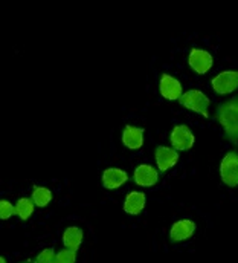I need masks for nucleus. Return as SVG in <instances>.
Here are the masks:
<instances>
[{
  "label": "nucleus",
  "instance_id": "nucleus-17",
  "mask_svg": "<svg viewBox=\"0 0 238 263\" xmlns=\"http://www.w3.org/2000/svg\"><path fill=\"white\" fill-rule=\"evenodd\" d=\"M35 263H57V254L54 251V248H46L43 250L38 256Z\"/></svg>",
  "mask_w": 238,
  "mask_h": 263
},
{
  "label": "nucleus",
  "instance_id": "nucleus-4",
  "mask_svg": "<svg viewBox=\"0 0 238 263\" xmlns=\"http://www.w3.org/2000/svg\"><path fill=\"white\" fill-rule=\"evenodd\" d=\"M214 92L219 95H228L238 89V70H223L211 81Z\"/></svg>",
  "mask_w": 238,
  "mask_h": 263
},
{
  "label": "nucleus",
  "instance_id": "nucleus-2",
  "mask_svg": "<svg viewBox=\"0 0 238 263\" xmlns=\"http://www.w3.org/2000/svg\"><path fill=\"white\" fill-rule=\"evenodd\" d=\"M180 104L192 112H197L200 115H203L205 118H209V98L202 92V90H197V89H191L188 92H185L182 97H180Z\"/></svg>",
  "mask_w": 238,
  "mask_h": 263
},
{
  "label": "nucleus",
  "instance_id": "nucleus-10",
  "mask_svg": "<svg viewBox=\"0 0 238 263\" xmlns=\"http://www.w3.org/2000/svg\"><path fill=\"white\" fill-rule=\"evenodd\" d=\"M195 231V223L189 219H182L177 220L171 230H170V239L173 242H183V240H188Z\"/></svg>",
  "mask_w": 238,
  "mask_h": 263
},
{
  "label": "nucleus",
  "instance_id": "nucleus-12",
  "mask_svg": "<svg viewBox=\"0 0 238 263\" xmlns=\"http://www.w3.org/2000/svg\"><path fill=\"white\" fill-rule=\"evenodd\" d=\"M145 200H147L145 193H142V192H130L125 197V200H124V211L127 214L137 216V214L142 213V210L145 206Z\"/></svg>",
  "mask_w": 238,
  "mask_h": 263
},
{
  "label": "nucleus",
  "instance_id": "nucleus-6",
  "mask_svg": "<svg viewBox=\"0 0 238 263\" xmlns=\"http://www.w3.org/2000/svg\"><path fill=\"white\" fill-rule=\"evenodd\" d=\"M170 142L176 150H189L194 145V135L188 126H176L170 135Z\"/></svg>",
  "mask_w": 238,
  "mask_h": 263
},
{
  "label": "nucleus",
  "instance_id": "nucleus-1",
  "mask_svg": "<svg viewBox=\"0 0 238 263\" xmlns=\"http://www.w3.org/2000/svg\"><path fill=\"white\" fill-rule=\"evenodd\" d=\"M217 121L222 124L225 135L234 144L238 142V97H234L219 106L215 114Z\"/></svg>",
  "mask_w": 238,
  "mask_h": 263
},
{
  "label": "nucleus",
  "instance_id": "nucleus-7",
  "mask_svg": "<svg viewBox=\"0 0 238 263\" xmlns=\"http://www.w3.org/2000/svg\"><path fill=\"white\" fill-rule=\"evenodd\" d=\"M159 90H161V95L165 98V100H180V97L183 95L182 93V84L177 78L168 75V73H164L161 77V81H159Z\"/></svg>",
  "mask_w": 238,
  "mask_h": 263
},
{
  "label": "nucleus",
  "instance_id": "nucleus-15",
  "mask_svg": "<svg viewBox=\"0 0 238 263\" xmlns=\"http://www.w3.org/2000/svg\"><path fill=\"white\" fill-rule=\"evenodd\" d=\"M34 200L29 197H22L17 200L15 203V214L22 219V220H28L32 213H34Z\"/></svg>",
  "mask_w": 238,
  "mask_h": 263
},
{
  "label": "nucleus",
  "instance_id": "nucleus-16",
  "mask_svg": "<svg viewBox=\"0 0 238 263\" xmlns=\"http://www.w3.org/2000/svg\"><path fill=\"white\" fill-rule=\"evenodd\" d=\"M32 200L37 206H46L52 200V192L46 187H35L32 192Z\"/></svg>",
  "mask_w": 238,
  "mask_h": 263
},
{
  "label": "nucleus",
  "instance_id": "nucleus-20",
  "mask_svg": "<svg viewBox=\"0 0 238 263\" xmlns=\"http://www.w3.org/2000/svg\"><path fill=\"white\" fill-rule=\"evenodd\" d=\"M0 263H6V259H5V257H2V259H0Z\"/></svg>",
  "mask_w": 238,
  "mask_h": 263
},
{
  "label": "nucleus",
  "instance_id": "nucleus-3",
  "mask_svg": "<svg viewBox=\"0 0 238 263\" xmlns=\"http://www.w3.org/2000/svg\"><path fill=\"white\" fill-rule=\"evenodd\" d=\"M220 176L225 185L237 187L238 185V152H228L220 164Z\"/></svg>",
  "mask_w": 238,
  "mask_h": 263
},
{
  "label": "nucleus",
  "instance_id": "nucleus-14",
  "mask_svg": "<svg viewBox=\"0 0 238 263\" xmlns=\"http://www.w3.org/2000/svg\"><path fill=\"white\" fill-rule=\"evenodd\" d=\"M81 242H83V231L78 227H69L63 233V243L66 245V248L76 251L81 247Z\"/></svg>",
  "mask_w": 238,
  "mask_h": 263
},
{
  "label": "nucleus",
  "instance_id": "nucleus-5",
  "mask_svg": "<svg viewBox=\"0 0 238 263\" xmlns=\"http://www.w3.org/2000/svg\"><path fill=\"white\" fill-rule=\"evenodd\" d=\"M188 63L191 66V69L197 73H206L211 67H212V55L208 51L203 49H191L189 57H188Z\"/></svg>",
  "mask_w": 238,
  "mask_h": 263
},
{
  "label": "nucleus",
  "instance_id": "nucleus-8",
  "mask_svg": "<svg viewBox=\"0 0 238 263\" xmlns=\"http://www.w3.org/2000/svg\"><path fill=\"white\" fill-rule=\"evenodd\" d=\"M133 178H134V182L141 187H153L157 182L159 175H157V170L153 168L151 165L141 164L136 167Z\"/></svg>",
  "mask_w": 238,
  "mask_h": 263
},
{
  "label": "nucleus",
  "instance_id": "nucleus-21",
  "mask_svg": "<svg viewBox=\"0 0 238 263\" xmlns=\"http://www.w3.org/2000/svg\"><path fill=\"white\" fill-rule=\"evenodd\" d=\"M22 263H32L31 260H28V262H22Z\"/></svg>",
  "mask_w": 238,
  "mask_h": 263
},
{
  "label": "nucleus",
  "instance_id": "nucleus-11",
  "mask_svg": "<svg viewBox=\"0 0 238 263\" xmlns=\"http://www.w3.org/2000/svg\"><path fill=\"white\" fill-rule=\"evenodd\" d=\"M128 181V175L127 172L121 170V168H107L103 173V185L107 190H116L121 185H124Z\"/></svg>",
  "mask_w": 238,
  "mask_h": 263
},
{
  "label": "nucleus",
  "instance_id": "nucleus-19",
  "mask_svg": "<svg viewBox=\"0 0 238 263\" xmlns=\"http://www.w3.org/2000/svg\"><path fill=\"white\" fill-rule=\"evenodd\" d=\"M57 263H76V251L75 250H63L57 254Z\"/></svg>",
  "mask_w": 238,
  "mask_h": 263
},
{
  "label": "nucleus",
  "instance_id": "nucleus-13",
  "mask_svg": "<svg viewBox=\"0 0 238 263\" xmlns=\"http://www.w3.org/2000/svg\"><path fill=\"white\" fill-rule=\"evenodd\" d=\"M122 144L130 150H139L144 144V130L133 126H125L122 130Z\"/></svg>",
  "mask_w": 238,
  "mask_h": 263
},
{
  "label": "nucleus",
  "instance_id": "nucleus-9",
  "mask_svg": "<svg viewBox=\"0 0 238 263\" xmlns=\"http://www.w3.org/2000/svg\"><path fill=\"white\" fill-rule=\"evenodd\" d=\"M179 155L176 148H170V147H157L156 148V162L161 172H167L171 167H174L177 164Z\"/></svg>",
  "mask_w": 238,
  "mask_h": 263
},
{
  "label": "nucleus",
  "instance_id": "nucleus-18",
  "mask_svg": "<svg viewBox=\"0 0 238 263\" xmlns=\"http://www.w3.org/2000/svg\"><path fill=\"white\" fill-rule=\"evenodd\" d=\"M14 213H15V206H14L9 200L2 199V200H0V217H2V220L9 219Z\"/></svg>",
  "mask_w": 238,
  "mask_h": 263
}]
</instances>
